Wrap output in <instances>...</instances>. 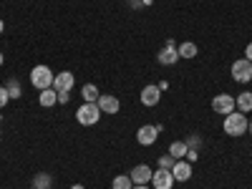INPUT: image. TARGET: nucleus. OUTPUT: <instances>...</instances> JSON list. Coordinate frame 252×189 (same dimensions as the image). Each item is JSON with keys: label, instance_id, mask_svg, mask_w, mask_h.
Segmentation results:
<instances>
[{"label": "nucleus", "instance_id": "obj_25", "mask_svg": "<svg viewBox=\"0 0 252 189\" xmlns=\"http://www.w3.org/2000/svg\"><path fill=\"white\" fill-rule=\"evenodd\" d=\"M245 58L252 61V43H247V48H245Z\"/></svg>", "mask_w": 252, "mask_h": 189}, {"label": "nucleus", "instance_id": "obj_4", "mask_svg": "<svg viewBox=\"0 0 252 189\" xmlns=\"http://www.w3.org/2000/svg\"><path fill=\"white\" fill-rule=\"evenodd\" d=\"M237 106H235V96H229V94H217L212 98V111L220 114V116H227V114H232Z\"/></svg>", "mask_w": 252, "mask_h": 189}, {"label": "nucleus", "instance_id": "obj_1", "mask_svg": "<svg viewBox=\"0 0 252 189\" xmlns=\"http://www.w3.org/2000/svg\"><path fill=\"white\" fill-rule=\"evenodd\" d=\"M247 114H242V111H232V114H227L224 116V124H222V129H224V134L227 136H242L245 131H247Z\"/></svg>", "mask_w": 252, "mask_h": 189}, {"label": "nucleus", "instance_id": "obj_21", "mask_svg": "<svg viewBox=\"0 0 252 189\" xmlns=\"http://www.w3.org/2000/svg\"><path fill=\"white\" fill-rule=\"evenodd\" d=\"M177 164V159L172 157V154H164V157H159V169H169L172 172V166Z\"/></svg>", "mask_w": 252, "mask_h": 189}, {"label": "nucleus", "instance_id": "obj_2", "mask_svg": "<svg viewBox=\"0 0 252 189\" xmlns=\"http://www.w3.org/2000/svg\"><path fill=\"white\" fill-rule=\"evenodd\" d=\"M53 78H56V73H53L48 66H43V63L31 71V83H33V89H38V91L53 89Z\"/></svg>", "mask_w": 252, "mask_h": 189}, {"label": "nucleus", "instance_id": "obj_10", "mask_svg": "<svg viewBox=\"0 0 252 189\" xmlns=\"http://www.w3.org/2000/svg\"><path fill=\"white\" fill-rule=\"evenodd\" d=\"M96 103H98L101 114H119V109H121L119 98H116V96H111V94H101Z\"/></svg>", "mask_w": 252, "mask_h": 189}, {"label": "nucleus", "instance_id": "obj_19", "mask_svg": "<svg viewBox=\"0 0 252 189\" xmlns=\"http://www.w3.org/2000/svg\"><path fill=\"white\" fill-rule=\"evenodd\" d=\"M111 189H134V182H131L129 174H119V177H114Z\"/></svg>", "mask_w": 252, "mask_h": 189}, {"label": "nucleus", "instance_id": "obj_34", "mask_svg": "<svg viewBox=\"0 0 252 189\" xmlns=\"http://www.w3.org/2000/svg\"><path fill=\"white\" fill-rule=\"evenodd\" d=\"M0 121H3V114H0Z\"/></svg>", "mask_w": 252, "mask_h": 189}, {"label": "nucleus", "instance_id": "obj_8", "mask_svg": "<svg viewBox=\"0 0 252 189\" xmlns=\"http://www.w3.org/2000/svg\"><path fill=\"white\" fill-rule=\"evenodd\" d=\"M73 83H76V76H73L71 71H61V73H56V78H53V89H56L58 94H71Z\"/></svg>", "mask_w": 252, "mask_h": 189}, {"label": "nucleus", "instance_id": "obj_15", "mask_svg": "<svg viewBox=\"0 0 252 189\" xmlns=\"http://www.w3.org/2000/svg\"><path fill=\"white\" fill-rule=\"evenodd\" d=\"M235 106H237V111L250 114V111H252V94H250V91H242V94L235 98Z\"/></svg>", "mask_w": 252, "mask_h": 189}, {"label": "nucleus", "instance_id": "obj_32", "mask_svg": "<svg viewBox=\"0 0 252 189\" xmlns=\"http://www.w3.org/2000/svg\"><path fill=\"white\" fill-rule=\"evenodd\" d=\"M3 63H5V56H3V53H0V66H3Z\"/></svg>", "mask_w": 252, "mask_h": 189}, {"label": "nucleus", "instance_id": "obj_9", "mask_svg": "<svg viewBox=\"0 0 252 189\" xmlns=\"http://www.w3.org/2000/svg\"><path fill=\"white\" fill-rule=\"evenodd\" d=\"M152 184H154V189H172L174 187V174L169 169H157L152 174Z\"/></svg>", "mask_w": 252, "mask_h": 189}, {"label": "nucleus", "instance_id": "obj_33", "mask_svg": "<svg viewBox=\"0 0 252 189\" xmlns=\"http://www.w3.org/2000/svg\"><path fill=\"white\" fill-rule=\"evenodd\" d=\"M247 129H250V134H252V121H250V126H247Z\"/></svg>", "mask_w": 252, "mask_h": 189}, {"label": "nucleus", "instance_id": "obj_30", "mask_svg": "<svg viewBox=\"0 0 252 189\" xmlns=\"http://www.w3.org/2000/svg\"><path fill=\"white\" fill-rule=\"evenodd\" d=\"M71 189H86V187H83V184H73Z\"/></svg>", "mask_w": 252, "mask_h": 189}, {"label": "nucleus", "instance_id": "obj_14", "mask_svg": "<svg viewBox=\"0 0 252 189\" xmlns=\"http://www.w3.org/2000/svg\"><path fill=\"white\" fill-rule=\"evenodd\" d=\"M38 103H40L43 109H51L53 103H58V91H56V89H46V91H40Z\"/></svg>", "mask_w": 252, "mask_h": 189}, {"label": "nucleus", "instance_id": "obj_26", "mask_svg": "<svg viewBox=\"0 0 252 189\" xmlns=\"http://www.w3.org/2000/svg\"><path fill=\"white\" fill-rule=\"evenodd\" d=\"M68 98H71L68 94H58V103H68Z\"/></svg>", "mask_w": 252, "mask_h": 189}, {"label": "nucleus", "instance_id": "obj_31", "mask_svg": "<svg viewBox=\"0 0 252 189\" xmlns=\"http://www.w3.org/2000/svg\"><path fill=\"white\" fill-rule=\"evenodd\" d=\"M141 3H144V5H152V3H154V0H141Z\"/></svg>", "mask_w": 252, "mask_h": 189}, {"label": "nucleus", "instance_id": "obj_12", "mask_svg": "<svg viewBox=\"0 0 252 189\" xmlns=\"http://www.w3.org/2000/svg\"><path fill=\"white\" fill-rule=\"evenodd\" d=\"M172 174H174V182H187L192 177V164L187 159H177V164L172 166Z\"/></svg>", "mask_w": 252, "mask_h": 189}, {"label": "nucleus", "instance_id": "obj_6", "mask_svg": "<svg viewBox=\"0 0 252 189\" xmlns=\"http://www.w3.org/2000/svg\"><path fill=\"white\" fill-rule=\"evenodd\" d=\"M232 78H235L237 83H247V81L252 78V63H250L247 58H240V61L232 63Z\"/></svg>", "mask_w": 252, "mask_h": 189}, {"label": "nucleus", "instance_id": "obj_23", "mask_svg": "<svg viewBox=\"0 0 252 189\" xmlns=\"http://www.w3.org/2000/svg\"><path fill=\"white\" fill-rule=\"evenodd\" d=\"M8 101H10V96H8V89H5V86H0V109H3Z\"/></svg>", "mask_w": 252, "mask_h": 189}, {"label": "nucleus", "instance_id": "obj_13", "mask_svg": "<svg viewBox=\"0 0 252 189\" xmlns=\"http://www.w3.org/2000/svg\"><path fill=\"white\" fill-rule=\"evenodd\" d=\"M152 174H154V172H152L146 164H136L129 177H131L134 184H149V182H152Z\"/></svg>", "mask_w": 252, "mask_h": 189}, {"label": "nucleus", "instance_id": "obj_7", "mask_svg": "<svg viewBox=\"0 0 252 189\" xmlns=\"http://www.w3.org/2000/svg\"><path fill=\"white\" fill-rule=\"evenodd\" d=\"M157 61L161 63V66H174V63L179 61V53H177V43L169 38L166 40V46L159 51V56H157Z\"/></svg>", "mask_w": 252, "mask_h": 189}, {"label": "nucleus", "instance_id": "obj_35", "mask_svg": "<svg viewBox=\"0 0 252 189\" xmlns=\"http://www.w3.org/2000/svg\"><path fill=\"white\" fill-rule=\"evenodd\" d=\"M250 63H252V61H250Z\"/></svg>", "mask_w": 252, "mask_h": 189}, {"label": "nucleus", "instance_id": "obj_5", "mask_svg": "<svg viewBox=\"0 0 252 189\" xmlns=\"http://www.w3.org/2000/svg\"><path fill=\"white\" fill-rule=\"evenodd\" d=\"M159 131H161V126H152V124H144V126H139V131H136V141H139L141 146H152V144L157 141Z\"/></svg>", "mask_w": 252, "mask_h": 189}, {"label": "nucleus", "instance_id": "obj_16", "mask_svg": "<svg viewBox=\"0 0 252 189\" xmlns=\"http://www.w3.org/2000/svg\"><path fill=\"white\" fill-rule=\"evenodd\" d=\"M197 51H199V48H197V43H192V40H184L182 46H177L179 58H187V61H189V58H194V56H197Z\"/></svg>", "mask_w": 252, "mask_h": 189}, {"label": "nucleus", "instance_id": "obj_24", "mask_svg": "<svg viewBox=\"0 0 252 189\" xmlns=\"http://www.w3.org/2000/svg\"><path fill=\"white\" fill-rule=\"evenodd\" d=\"M197 159H199L197 149H189V152H187V161H189V164H192V161H197Z\"/></svg>", "mask_w": 252, "mask_h": 189}, {"label": "nucleus", "instance_id": "obj_11", "mask_svg": "<svg viewBox=\"0 0 252 189\" xmlns=\"http://www.w3.org/2000/svg\"><path fill=\"white\" fill-rule=\"evenodd\" d=\"M141 103L144 106H157L159 103V98H161V91H159V86H154V83H149V86H144L141 89Z\"/></svg>", "mask_w": 252, "mask_h": 189}, {"label": "nucleus", "instance_id": "obj_18", "mask_svg": "<svg viewBox=\"0 0 252 189\" xmlns=\"http://www.w3.org/2000/svg\"><path fill=\"white\" fill-rule=\"evenodd\" d=\"M187 152H189V144L187 141H172V146H169V154L174 159H187Z\"/></svg>", "mask_w": 252, "mask_h": 189}, {"label": "nucleus", "instance_id": "obj_29", "mask_svg": "<svg viewBox=\"0 0 252 189\" xmlns=\"http://www.w3.org/2000/svg\"><path fill=\"white\" fill-rule=\"evenodd\" d=\"M134 189H149V187H146V184H134Z\"/></svg>", "mask_w": 252, "mask_h": 189}, {"label": "nucleus", "instance_id": "obj_22", "mask_svg": "<svg viewBox=\"0 0 252 189\" xmlns=\"http://www.w3.org/2000/svg\"><path fill=\"white\" fill-rule=\"evenodd\" d=\"M5 89H8V96L10 98H20V96H23V94H20V83L18 81H8Z\"/></svg>", "mask_w": 252, "mask_h": 189}, {"label": "nucleus", "instance_id": "obj_28", "mask_svg": "<svg viewBox=\"0 0 252 189\" xmlns=\"http://www.w3.org/2000/svg\"><path fill=\"white\" fill-rule=\"evenodd\" d=\"M3 31H5V23H3V18H0V35H3Z\"/></svg>", "mask_w": 252, "mask_h": 189}, {"label": "nucleus", "instance_id": "obj_3", "mask_svg": "<svg viewBox=\"0 0 252 189\" xmlns=\"http://www.w3.org/2000/svg\"><path fill=\"white\" fill-rule=\"evenodd\" d=\"M98 119H101L98 103H81L78 111H76V121L81 126H94V124H98Z\"/></svg>", "mask_w": 252, "mask_h": 189}, {"label": "nucleus", "instance_id": "obj_20", "mask_svg": "<svg viewBox=\"0 0 252 189\" xmlns=\"http://www.w3.org/2000/svg\"><path fill=\"white\" fill-rule=\"evenodd\" d=\"M33 187H35V189H51V177H48V174H38V177L33 179Z\"/></svg>", "mask_w": 252, "mask_h": 189}, {"label": "nucleus", "instance_id": "obj_27", "mask_svg": "<svg viewBox=\"0 0 252 189\" xmlns=\"http://www.w3.org/2000/svg\"><path fill=\"white\" fill-rule=\"evenodd\" d=\"M157 86H159V91H166V89H169V81H159Z\"/></svg>", "mask_w": 252, "mask_h": 189}, {"label": "nucleus", "instance_id": "obj_17", "mask_svg": "<svg viewBox=\"0 0 252 189\" xmlns=\"http://www.w3.org/2000/svg\"><path fill=\"white\" fill-rule=\"evenodd\" d=\"M81 96H83V103H96L98 101V89L94 86V83H86V86L81 89Z\"/></svg>", "mask_w": 252, "mask_h": 189}]
</instances>
